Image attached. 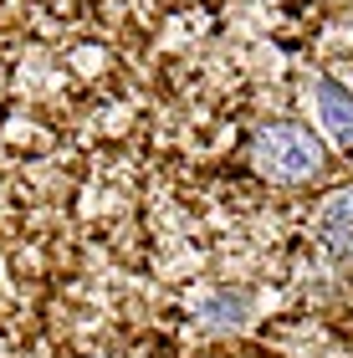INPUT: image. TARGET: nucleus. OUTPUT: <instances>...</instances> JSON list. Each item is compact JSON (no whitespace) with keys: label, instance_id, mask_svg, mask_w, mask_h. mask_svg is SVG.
Masks as SVG:
<instances>
[{"label":"nucleus","instance_id":"obj_1","mask_svg":"<svg viewBox=\"0 0 353 358\" xmlns=\"http://www.w3.org/2000/svg\"><path fill=\"white\" fill-rule=\"evenodd\" d=\"M251 169L271 179V185H308L328 169V149L323 138H312L308 123H292V118H277V123H261L251 138Z\"/></svg>","mask_w":353,"mask_h":358},{"label":"nucleus","instance_id":"obj_2","mask_svg":"<svg viewBox=\"0 0 353 358\" xmlns=\"http://www.w3.org/2000/svg\"><path fill=\"white\" fill-rule=\"evenodd\" d=\"M312 236H317V246H323L333 262H348V256H353V185L348 189H333L323 200Z\"/></svg>","mask_w":353,"mask_h":358},{"label":"nucleus","instance_id":"obj_3","mask_svg":"<svg viewBox=\"0 0 353 358\" xmlns=\"http://www.w3.org/2000/svg\"><path fill=\"white\" fill-rule=\"evenodd\" d=\"M312 97H317V113H323L328 134L353 149V92L343 83H333V77H312Z\"/></svg>","mask_w":353,"mask_h":358},{"label":"nucleus","instance_id":"obj_4","mask_svg":"<svg viewBox=\"0 0 353 358\" xmlns=\"http://www.w3.org/2000/svg\"><path fill=\"white\" fill-rule=\"evenodd\" d=\"M246 317H251V307H246L240 292H220V297H210V302L200 307V322H205V328H240Z\"/></svg>","mask_w":353,"mask_h":358}]
</instances>
